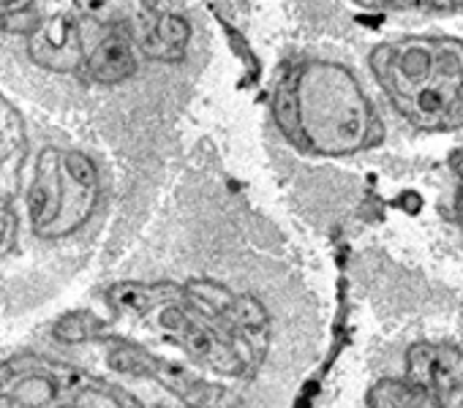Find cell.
<instances>
[{"label":"cell","instance_id":"1","mask_svg":"<svg viewBox=\"0 0 463 408\" xmlns=\"http://www.w3.org/2000/svg\"><path fill=\"white\" fill-rule=\"evenodd\" d=\"M210 58V25L191 6H0V85L128 174L156 177Z\"/></svg>","mask_w":463,"mask_h":408},{"label":"cell","instance_id":"2","mask_svg":"<svg viewBox=\"0 0 463 408\" xmlns=\"http://www.w3.org/2000/svg\"><path fill=\"white\" fill-rule=\"evenodd\" d=\"M0 408H265L180 319L109 267L88 297L0 343Z\"/></svg>","mask_w":463,"mask_h":408},{"label":"cell","instance_id":"3","mask_svg":"<svg viewBox=\"0 0 463 408\" xmlns=\"http://www.w3.org/2000/svg\"><path fill=\"white\" fill-rule=\"evenodd\" d=\"M158 193L101 147L0 85V316L63 292Z\"/></svg>","mask_w":463,"mask_h":408},{"label":"cell","instance_id":"4","mask_svg":"<svg viewBox=\"0 0 463 408\" xmlns=\"http://www.w3.org/2000/svg\"><path fill=\"white\" fill-rule=\"evenodd\" d=\"M270 115L276 134L319 158H349L379 142V117L354 71L330 58L281 63Z\"/></svg>","mask_w":463,"mask_h":408},{"label":"cell","instance_id":"5","mask_svg":"<svg viewBox=\"0 0 463 408\" xmlns=\"http://www.w3.org/2000/svg\"><path fill=\"white\" fill-rule=\"evenodd\" d=\"M368 66L390 107L417 131L463 128V42L409 36L376 44Z\"/></svg>","mask_w":463,"mask_h":408},{"label":"cell","instance_id":"6","mask_svg":"<svg viewBox=\"0 0 463 408\" xmlns=\"http://www.w3.org/2000/svg\"><path fill=\"white\" fill-rule=\"evenodd\" d=\"M460 208H463V190H460Z\"/></svg>","mask_w":463,"mask_h":408}]
</instances>
